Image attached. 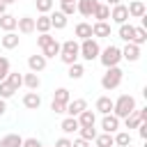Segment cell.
Masks as SVG:
<instances>
[{"instance_id":"4fadbf2b","label":"cell","mask_w":147,"mask_h":147,"mask_svg":"<svg viewBox=\"0 0 147 147\" xmlns=\"http://www.w3.org/2000/svg\"><path fill=\"white\" fill-rule=\"evenodd\" d=\"M46 62H48V60H46L44 55H37V53L28 57V67H30V71H32V74L44 71V69H46Z\"/></svg>"},{"instance_id":"4316f807","label":"cell","mask_w":147,"mask_h":147,"mask_svg":"<svg viewBox=\"0 0 147 147\" xmlns=\"http://www.w3.org/2000/svg\"><path fill=\"white\" fill-rule=\"evenodd\" d=\"M92 18H96V21H108V18H110V7L103 5V2H99L96 9H94V14H92Z\"/></svg>"},{"instance_id":"bcb514c9","label":"cell","mask_w":147,"mask_h":147,"mask_svg":"<svg viewBox=\"0 0 147 147\" xmlns=\"http://www.w3.org/2000/svg\"><path fill=\"white\" fill-rule=\"evenodd\" d=\"M71 147H90V145H87V140L78 138V140H74V142H71Z\"/></svg>"},{"instance_id":"60d3db41","label":"cell","mask_w":147,"mask_h":147,"mask_svg":"<svg viewBox=\"0 0 147 147\" xmlns=\"http://www.w3.org/2000/svg\"><path fill=\"white\" fill-rule=\"evenodd\" d=\"M53 39H55V37H51L48 32H46V34H39V37H37V46H39V48H44V46H46V44H51Z\"/></svg>"},{"instance_id":"9c48e42d","label":"cell","mask_w":147,"mask_h":147,"mask_svg":"<svg viewBox=\"0 0 147 147\" xmlns=\"http://www.w3.org/2000/svg\"><path fill=\"white\" fill-rule=\"evenodd\" d=\"M119 124H122V119H117L113 113H110V115H103V119H101L103 133H117V131H119Z\"/></svg>"},{"instance_id":"d4e9b609","label":"cell","mask_w":147,"mask_h":147,"mask_svg":"<svg viewBox=\"0 0 147 147\" xmlns=\"http://www.w3.org/2000/svg\"><path fill=\"white\" fill-rule=\"evenodd\" d=\"M51 28L64 30V28H67V16H64L62 11H53V14H51Z\"/></svg>"},{"instance_id":"c3c4849f","label":"cell","mask_w":147,"mask_h":147,"mask_svg":"<svg viewBox=\"0 0 147 147\" xmlns=\"http://www.w3.org/2000/svg\"><path fill=\"white\" fill-rule=\"evenodd\" d=\"M2 14H7V5L0 0V16H2Z\"/></svg>"},{"instance_id":"ab89813d","label":"cell","mask_w":147,"mask_h":147,"mask_svg":"<svg viewBox=\"0 0 147 147\" xmlns=\"http://www.w3.org/2000/svg\"><path fill=\"white\" fill-rule=\"evenodd\" d=\"M60 5H62V7H60V11H62L67 18L76 14V2H60Z\"/></svg>"},{"instance_id":"52a82bcc","label":"cell","mask_w":147,"mask_h":147,"mask_svg":"<svg viewBox=\"0 0 147 147\" xmlns=\"http://www.w3.org/2000/svg\"><path fill=\"white\" fill-rule=\"evenodd\" d=\"M96 5H99V0H78V2H76V11H78L80 16H85V18H92Z\"/></svg>"},{"instance_id":"f6af8a7d","label":"cell","mask_w":147,"mask_h":147,"mask_svg":"<svg viewBox=\"0 0 147 147\" xmlns=\"http://www.w3.org/2000/svg\"><path fill=\"white\" fill-rule=\"evenodd\" d=\"M55 147H71V140L69 138H57L55 140Z\"/></svg>"},{"instance_id":"f1b7e54d","label":"cell","mask_w":147,"mask_h":147,"mask_svg":"<svg viewBox=\"0 0 147 147\" xmlns=\"http://www.w3.org/2000/svg\"><path fill=\"white\" fill-rule=\"evenodd\" d=\"M83 74H85V67H83V64H78V62L69 64V71H67V76H69L71 80H78V78H83Z\"/></svg>"},{"instance_id":"7c38bea8","label":"cell","mask_w":147,"mask_h":147,"mask_svg":"<svg viewBox=\"0 0 147 147\" xmlns=\"http://www.w3.org/2000/svg\"><path fill=\"white\" fill-rule=\"evenodd\" d=\"M110 32H113V28H110V23L108 21H96L94 25H92V37L96 39H101V37H110Z\"/></svg>"},{"instance_id":"7dc6e473","label":"cell","mask_w":147,"mask_h":147,"mask_svg":"<svg viewBox=\"0 0 147 147\" xmlns=\"http://www.w3.org/2000/svg\"><path fill=\"white\" fill-rule=\"evenodd\" d=\"M5 113H7V101H5V99H0V117H2Z\"/></svg>"},{"instance_id":"681fc988","label":"cell","mask_w":147,"mask_h":147,"mask_svg":"<svg viewBox=\"0 0 147 147\" xmlns=\"http://www.w3.org/2000/svg\"><path fill=\"white\" fill-rule=\"evenodd\" d=\"M110 5H113V7H115V5H122V0H108V7H110Z\"/></svg>"},{"instance_id":"5b68a950","label":"cell","mask_w":147,"mask_h":147,"mask_svg":"<svg viewBox=\"0 0 147 147\" xmlns=\"http://www.w3.org/2000/svg\"><path fill=\"white\" fill-rule=\"evenodd\" d=\"M78 41L76 39H67L64 44H60V60L69 67V64H74V62H78Z\"/></svg>"},{"instance_id":"484cf974","label":"cell","mask_w":147,"mask_h":147,"mask_svg":"<svg viewBox=\"0 0 147 147\" xmlns=\"http://www.w3.org/2000/svg\"><path fill=\"white\" fill-rule=\"evenodd\" d=\"M41 55L48 60V57H55V55H60V41L57 39H53L51 44H46L44 48H41Z\"/></svg>"},{"instance_id":"cb8c5ba5","label":"cell","mask_w":147,"mask_h":147,"mask_svg":"<svg viewBox=\"0 0 147 147\" xmlns=\"http://www.w3.org/2000/svg\"><path fill=\"white\" fill-rule=\"evenodd\" d=\"M76 119H78V126H94L96 115H94V110H83Z\"/></svg>"},{"instance_id":"8992f818","label":"cell","mask_w":147,"mask_h":147,"mask_svg":"<svg viewBox=\"0 0 147 147\" xmlns=\"http://www.w3.org/2000/svg\"><path fill=\"white\" fill-rule=\"evenodd\" d=\"M110 21L117 23V25H124V23L129 21V9H126L124 2H122V5H115V7L110 9Z\"/></svg>"},{"instance_id":"ee69618b","label":"cell","mask_w":147,"mask_h":147,"mask_svg":"<svg viewBox=\"0 0 147 147\" xmlns=\"http://www.w3.org/2000/svg\"><path fill=\"white\" fill-rule=\"evenodd\" d=\"M138 136H140L142 140H147V122H142V124L138 126Z\"/></svg>"},{"instance_id":"30bf717a","label":"cell","mask_w":147,"mask_h":147,"mask_svg":"<svg viewBox=\"0 0 147 147\" xmlns=\"http://www.w3.org/2000/svg\"><path fill=\"white\" fill-rule=\"evenodd\" d=\"M126 9H129V18H142L147 14V7H145L142 0H131L126 5Z\"/></svg>"},{"instance_id":"f907efd6","label":"cell","mask_w":147,"mask_h":147,"mask_svg":"<svg viewBox=\"0 0 147 147\" xmlns=\"http://www.w3.org/2000/svg\"><path fill=\"white\" fill-rule=\"evenodd\" d=\"M5 5H14V2H18V0H2Z\"/></svg>"},{"instance_id":"b9f144b4","label":"cell","mask_w":147,"mask_h":147,"mask_svg":"<svg viewBox=\"0 0 147 147\" xmlns=\"http://www.w3.org/2000/svg\"><path fill=\"white\" fill-rule=\"evenodd\" d=\"M51 110H53L55 115H62V113L67 110V106H64V103H60V101H51Z\"/></svg>"},{"instance_id":"2e32d148","label":"cell","mask_w":147,"mask_h":147,"mask_svg":"<svg viewBox=\"0 0 147 147\" xmlns=\"http://www.w3.org/2000/svg\"><path fill=\"white\" fill-rule=\"evenodd\" d=\"M23 106H25L28 110H37V108L41 106V96H39L37 92H25V94H23Z\"/></svg>"},{"instance_id":"8d00e7d4","label":"cell","mask_w":147,"mask_h":147,"mask_svg":"<svg viewBox=\"0 0 147 147\" xmlns=\"http://www.w3.org/2000/svg\"><path fill=\"white\" fill-rule=\"evenodd\" d=\"M14 94H16V90H14L7 80H2V83H0V99H5V101H7V99H11Z\"/></svg>"},{"instance_id":"8fae6325","label":"cell","mask_w":147,"mask_h":147,"mask_svg":"<svg viewBox=\"0 0 147 147\" xmlns=\"http://www.w3.org/2000/svg\"><path fill=\"white\" fill-rule=\"evenodd\" d=\"M16 30L21 34H32L34 32V18L32 16H21L16 18Z\"/></svg>"},{"instance_id":"ba28073f","label":"cell","mask_w":147,"mask_h":147,"mask_svg":"<svg viewBox=\"0 0 147 147\" xmlns=\"http://www.w3.org/2000/svg\"><path fill=\"white\" fill-rule=\"evenodd\" d=\"M83 110H87V101H85V99H71V101L67 103V110H64V113H67L69 117H78Z\"/></svg>"},{"instance_id":"5bb4252c","label":"cell","mask_w":147,"mask_h":147,"mask_svg":"<svg viewBox=\"0 0 147 147\" xmlns=\"http://www.w3.org/2000/svg\"><path fill=\"white\" fill-rule=\"evenodd\" d=\"M0 44H2V48L11 51V48H18V44H21V37H18L16 32H5V34L0 37Z\"/></svg>"},{"instance_id":"4dcf8cb0","label":"cell","mask_w":147,"mask_h":147,"mask_svg":"<svg viewBox=\"0 0 147 147\" xmlns=\"http://www.w3.org/2000/svg\"><path fill=\"white\" fill-rule=\"evenodd\" d=\"M113 140H115L117 147H126V145H131V133L129 131H117L113 136Z\"/></svg>"},{"instance_id":"277c9868","label":"cell","mask_w":147,"mask_h":147,"mask_svg":"<svg viewBox=\"0 0 147 147\" xmlns=\"http://www.w3.org/2000/svg\"><path fill=\"white\" fill-rule=\"evenodd\" d=\"M78 46H80V48H78V57H83V60H87V62H92V60H99L101 46H99V41H96L94 37H90V39L80 41Z\"/></svg>"},{"instance_id":"836d02e7","label":"cell","mask_w":147,"mask_h":147,"mask_svg":"<svg viewBox=\"0 0 147 147\" xmlns=\"http://www.w3.org/2000/svg\"><path fill=\"white\" fill-rule=\"evenodd\" d=\"M94 142H96V147H113V145H115L113 133H99V136L94 138Z\"/></svg>"},{"instance_id":"816d5d0a","label":"cell","mask_w":147,"mask_h":147,"mask_svg":"<svg viewBox=\"0 0 147 147\" xmlns=\"http://www.w3.org/2000/svg\"><path fill=\"white\" fill-rule=\"evenodd\" d=\"M60 2H74V0H60Z\"/></svg>"},{"instance_id":"74e56055","label":"cell","mask_w":147,"mask_h":147,"mask_svg":"<svg viewBox=\"0 0 147 147\" xmlns=\"http://www.w3.org/2000/svg\"><path fill=\"white\" fill-rule=\"evenodd\" d=\"M140 124H142V122H140V117H138V113H136V110H133L129 117H124V126H126V129H138Z\"/></svg>"},{"instance_id":"9a60e30c","label":"cell","mask_w":147,"mask_h":147,"mask_svg":"<svg viewBox=\"0 0 147 147\" xmlns=\"http://www.w3.org/2000/svg\"><path fill=\"white\" fill-rule=\"evenodd\" d=\"M122 51V60H129V62H136L138 57H140V46H136V44H126L124 48H119Z\"/></svg>"},{"instance_id":"3957f363","label":"cell","mask_w":147,"mask_h":147,"mask_svg":"<svg viewBox=\"0 0 147 147\" xmlns=\"http://www.w3.org/2000/svg\"><path fill=\"white\" fill-rule=\"evenodd\" d=\"M122 78H124V71H122L119 67H110V69H106V74L101 76V87H103L106 92L117 90V87L122 85Z\"/></svg>"},{"instance_id":"44dd1931","label":"cell","mask_w":147,"mask_h":147,"mask_svg":"<svg viewBox=\"0 0 147 147\" xmlns=\"http://www.w3.org/2000/svg\"><path fill=\"white\" fill-rule=\"evenodd\" d=\"M76 37H78L80 41L90 39V37H92V23H87V21H80V23L76 25Z\"/></svg>"},{"instance_id":"d590c367","label":"cell","mask_w":147,"mask_h":147,"mask_svg":"<svg viewBox=\"0 0 147 147\" xmlns=\"http://www.w3.org/2000/svg\"><path fill=\"white\" fill-rule=\"evenodd\" d=\"M78 133H80V138H83V140H87V142H90V140H94V138L99 136L94 126H80V129H78Z\"/></svg>"},{"instance_id":"7bdbcfd3","label":"cell","mask_w":147,"mask_h":147,"mask_svg":"<svg viewBox=\"0 0 147 147\" xmlns=\"http://www.w3.org/2000/svg\"><path fill=\"white\" fill-rule=\"evenodd\" d=\"M21 147H44V145H41L37 138H23V145H21Z\"/></svg>"},{"instance_id":"d6986e66","label":"cell","mask_w":147,"mask_h":147,"mask_svg":"<svg viewBox=\"0 0 147 147\" xmlns=\"http://www.w3.org/2000/svg\"><path fill=\"white\" fill-rule=\"evenodd\" d=\"M23 85L30 90V92H37L39 90V85H41V78H39V74H23Z\"/></svg>"},{"instance_id":"e575fe53","label":"cell","mask_w":147,"mask_h":147,"mask_svg":"<svg viewBox=\"0 0 147 147\" xmlns=\"http://www.w3.org/2000/svg\"><path fill=\"white\" fill-rule=\"evenodd\" d=\"M34 5H37V11L39 14H48V11H53L55 0H34Z\"/></svg>"},{"instance_id":"f546056e","label":"cell","mask_w":147,"mask_h":147,"mask_svg":"<svg viewBox=\"0 0 147 147\" xmlns=\"http://www.w3.org/2000/svg\"><path fill=\"white\" fill-rule=\"evenodd\" d=\"M5 80H7V83H9V85H11L16 92H18V87L23 85V74H18V71H9Z\"/></svg>"},{"instance_id":"1f68e13d","label":"cell","mask_w":147,"mask_h":147,"mask_svg":"<svg viewBox=\"0 0 147 147\" xmlns=\"http://www.w3.org/2000/svg\"><path fill=\"white\" fill-rule=\"evenodd\" d=\"M147 41V30L142 28V25H138L136 30H133V41L131 44H136V46H142Z\"/></svg>"},{"instance_id":"e0dca14e","label":"cell","mask_w":147,"mask_h":147,"mask_svg":"<svg viewBox=\"0 0 147 147\" xmlns=\"http://www.w3.org/2000/svg\"><path fill=\"white\" fill-rule=\"evenodd\" d=\"M94 110L101 113V115H110L113 113V99L110 96H99L96 103H94Z\"/></svg>"},{"instance_id":"f5cc1de1","label":"cell","mask_w":147,"mask_h":147,"mask_svg":"<svg viewBox=\"0 0 147 147\" xmlns=\"http://www.w3.org/2000/svg\"><path fill=\"white\" fill-rule=\"evenodd\" d=\"M126 147H133V145H126Z\"/></svg>"},{"instance_id":"7a4b0ae2","label":"cell","mask_w":147,"mask_h":147,"mask_svg":"<svg viewBox=\"0 0 147 147\" xmlns=\"http://www.w3.org/2000/svg\"><path fill=\"white\" fill-rule=\"evenodd\" d=\"M99 60H101V64H103L106 69H110V67H119V62H122V51H119V46L110 44V46L101 48Z\"/></svg>"},{"instance_id":"83f0119b","label":"cell","mask_w":147,"mask_h":147,"mask_svg":"<svg viewBox=\"0 0 147 147\" xmlns=\"http://www.w3.org/2000/svg\"><path fill=\"white\" fill-rule=\"evenodd\" d=\"M60 129H62V131L69 136V133L78 131L80 126H78V119H76V117H64V119H62V124H60Z\"/></svg>"},{"instance_id":"ffe728a7","label":"cell","mask_w":147,"mask_h":147,"mask_svg":"<svg viewBox=\"0 0 147 147\" xmlns=\"http://www.w3.org/2000/svg\"><path fill=\"white\" fill-rule=\"evenodd\" d=\"M23 145V138L18 133H7L0 138V147H21Z\"/></svg>"},{"instance_id":"7402d4cb","label":"cell","mask_w":147,"mask_h":147,"mask_svg":"<svg viewBox=\"0 0 147 147\" xmlns=\"http://www.w3.org/2000/svg\"><path fill=\"white\" fill-rule=\"evenodd\" d=\"M0 30H2V32H14V30H16V16L2 14V16H0Z\"/></svg>"},{"instance_id":"6da1fadb","label":"cell","mask_w":147,"mask_h":147,"mask_svg":"<svg viewBox=\"0 0 147 147\" xmlns=\"http://www.w3.org/2000/svg\"><path fill=\"white\" fill-rule=\"evenodd\" d=\"M136 108H138V106H136V99H133L131 94H119L117 101H113V115H115L117 119L129 117Z\"/></svg>"},{"instance_id":"d6a6232c","label":"cell","mask_w":147,"mask_h":147,"mask_svg":"<svg viewBox=\"0 0 147 147\" xmlns=\"http://www.w3.org/2000/svg\"><path fill=\"white\" fill-rule=\"evenodd\" d=\"M53 101H60V103H64V106H67V103L71 101L69 90H67V87H57V90H55V94H53Z\"/></svg>"},{"instance_id":"f35d334b","label":"cell","mask_w":147,"mask_h":147,"mask_svg":"<svg viewBox=\"0 0 147 147\" xmlns=\"http://www.w3.org/2000/svg\"><path fill=\"white\" fill-rule=\"evenodd\" d=\"M11 71V67H9V60L5 57V55H0V83L7 78V74Z\"/></svg>"},{"instance_id":"603a6c76","label":"cell","mask_w":147,"mask_h":147,"mask_svg":"<svg viewBox=\"0 0 147 147\" xmlns=\"http://www.w3.org/2000/svg\"><path fill=\"white\" fill-rule=\"evenodd\" d=\"M133 30H136V25H131V23H124V25H119L117 34H119V39H122V41L131 44V41H133Z\"/></svg>"},{"instance_id":"ac0fdd59","label":"cell","mask_w":147,"mask_h":147,"mask_svg":"<svg viewBox=\"0 0 147 147\" xmlns=\"http://www.w3.org/2000/svg\"><path fill=\"white\" fill-rule=\"evenodd\" d=\"M34 30H37L39 34H46V32L51 30V16H48V14H39V16L34 18Z\"/></svg>"}]
</instances>
